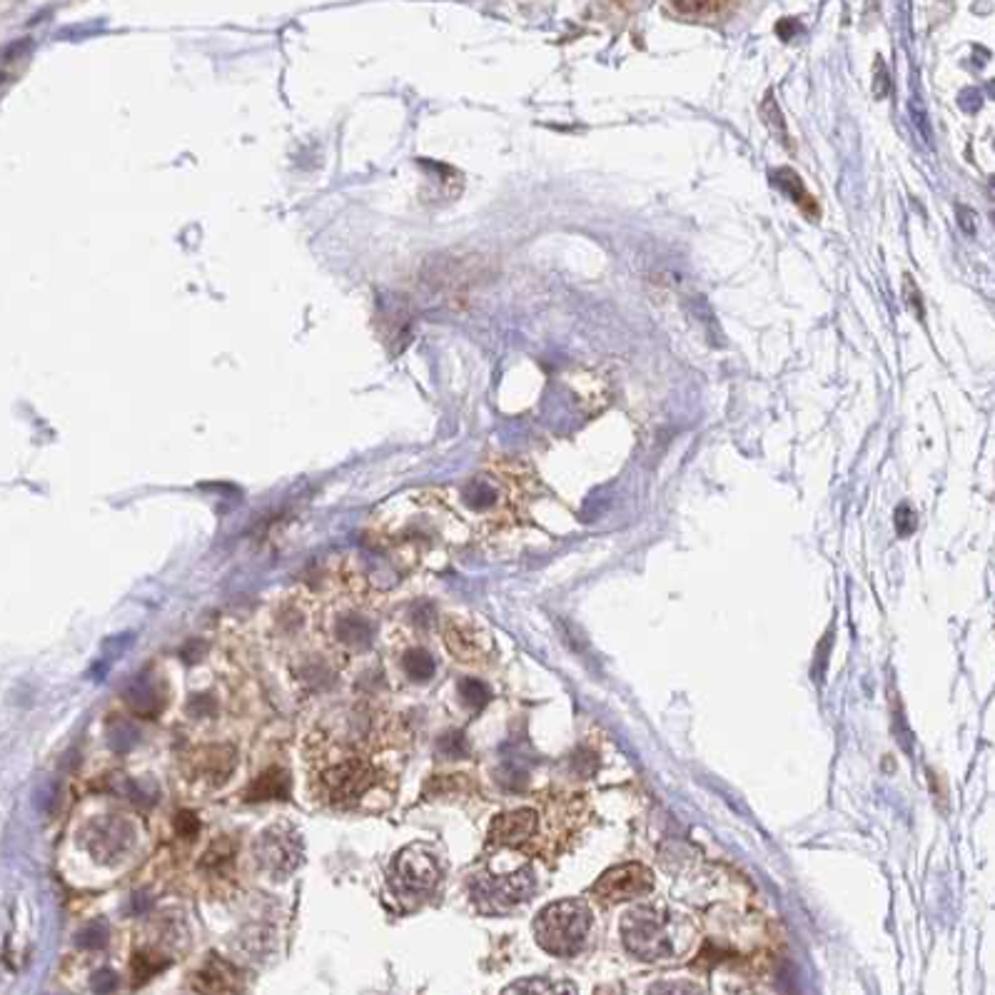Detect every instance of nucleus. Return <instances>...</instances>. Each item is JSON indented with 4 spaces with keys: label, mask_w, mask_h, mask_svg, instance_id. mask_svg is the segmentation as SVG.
I'll list each match as a JSON object with an SVG mask.
<instances>
[{
    "label": "nucleus",
    "mask_w": 995,
    "mask_h": 995,
    "mask_svg": "<svg viewBox=\"0 0 995 995\" xmlns=\"http://www.w3.org/2000/svg\"><path fill=\"white\" fill-rule=\"evenodd\" d=\"M332 759H315V793L335 809H352L385 781L387 774L367 756L335 747Z\"/></svg>",
    "instance_id": "1"
},
{
    "label": "nucleus",
    "mask_w": 995,
    "mask_h": 995,
    "mask_svg": "<svg viewBox=\"0 0 995 995\" xmlns=\"http://www.w3.org/2000/svg\"><path fill=\"white\" fill-rule=\"evenodd\" d=\"M621 938L636 958L666 960L689 948L691 931L683 915H674L659 906H639L621 919Z\"/></svg>",
    "instance_id": "2"
},
{
    "label": "nucleus",
    "mask_w": 995,
    "mask_h": 995,
    "mask_svg": "<svg viewBox=\"0 0 995 995\" xmlns=\"http://www.w3.org/2000/svg\"><path fill=\"white\" fill-rule=\"evenodd\" d=\"M592 931V908L579 898H567L544 908L536 915L534 936L536 943L551 956L569 958L582 950Z\"/></svg>",
    "instance_id": "3"
},
{
    "label": "nucleus",
    "mask_w": 995,
    "mask_h": 995,
    "mask_svg": "<svg viewBox=\"0 0 995 995\" xmlns=\"http://www.w3.org/2000/svg\"><path fill=\"white\" fill-rule=\"evenodd\" d=\"M439 861L427 846L414 844L397 853L392 863V884L407 898H420L435 890L439 884Z\"/></svg>",
    "instance_id": "4"
},
{
    "label": "nucleus",
    "mask_w": 995,
    "mask_h": 995,
    "mask_svg": "<svg viewBox=\"0 0 995 995\" xmlns=\"http://www.w3.org/2000/svg\"><path fill=\"white\" fill-rule=\"evenodd\" d=\"M253 856L257 866L275 878L290 876L302 863V841L298 830L288 824H277L257 836Z\"/></svg>",
    "instance_id": "5"
},
{
    "label": "nucleus",
    "mask_w": 995,
    "mask_h": 995,
    "mask_svg": "<svg viewBox=\"0 0 995 995\" xmlns=\"http://www.w3.org/2000/svg\"><path fill=\"white\" fill-rule=\"evenodd\" d=\"M135 826L125 816H100L83 830V846L93 859L116 863L133 848Z\"/></svg>",
    "instance_id": "6"
},
{
    "label": "nucleus",
    "mask_w": 995,
    "mask_h": 995,
    "mask_svg": "<svg viewBox=\"0 0 995 995\" xmlns=\"http://www.w3.org/2000/svg\"><path fill=\"white\" fill-rule=\"evenodd\" d=\"M652 886V871L642 866V863H624V866H617L604 873V876L594 884L592 896L602 906H614L648 894Z\"/></svg>",
    "instance_id": "7"
},
{
    "label": "nucleus",
    "mask_w": 995,
    "mask_h": 995,
    "mask_svg": "<svg viewBox=\"0 0 995 995\" xmlns=\"http://www.w3.org/2000/svg\"><path fill=\"white\" fill-rule=\"evenodd\" d=\"M472 894L477 903H489L487 908H509L514 903L526 901L534 894V873L530 869H522L509 876H484L474 878Z\"/></svg>",
    "instance_id": "8"
},
{
    "label": "nucleus",
    "mask_w": 995,
    "mask_h": 995,
    "mask_svg": "<svg viewBox=\"0 0 995 995\" xmlns=\"http://www.w3.org/2000/svg\"><path fill=\"white\" fill-rule=\"evenodd\" d=\"M539 834V813L532 809H519L501 813L492 821L489 846L499 848H530Z\"/></svg>",
    "instance_id": "9"
},
{
    "label": "nucleus",
    "mask_w": 995,
    "mask_h": 995,
    "mask_svg": "<svg viewBox=\"0 0 995 995\" xmlns=\"http://www.w3.org/2000/svg\"><path fill=\"white\" fill-rule=\"evenodd\" d=\"M445 644L449 652H452L457 659L460 662H466V664H472V662H482L484 656L489 654V639L487 634H482V631L470 624V621H462V619H449L447 624H445Z\"/></svg>",
    "instance_id": "10"
},
{
    "label": "nucleus",
    "mask_w": 995,
    "mask_h": 995,
    "mask_svg": "<svg viewBox=\"0 0 995 995\" xmlns=\"http://www.w3.org/2000/svg\"><path fill=\"white\" fill-rule=\"evenodd\" d=\"M232 768H235V749L230 747H207L195 751L190 759V776L210 786L228 781Z\"/></svg>",
    "instance_id": "11"
},
{
    "label": "nucleus",
    "mask_w": 995,
    "mask_h": 995,
    "mask_svg": "<svg viewBox=\"0 0 995 995\" xmlns=\"http://www.w3.org/2000/svg\"><path fill=\"white\" fill-rule=\"evenodd\" d=\"M190 991L195 993H232L240 991L232 966L220 958H210L207 963L190 978Z\"/></svg>",
    "instance_id": "12"
},
{
    "label": "nucleus",
    "mask_w": 995,
    "mask_h": 995,
    "mask_svg": "<svg viewBox=\"0 0 995 995\" xmlns=\"http://www.w3.org/2000/svg\"><path fill=\"white\" fill-rule=\"evenodd\" d=\"M292 791L290 774L282 766H270L267 772L259 774L245 793V801L263 803V801H288Z\"/></svg>",
    "instance_id": "13"
},
{
    "label": "nucleus",
    "mask_w": 995,
    "mask_h": 995,
    "mask_svg": "<svg viewBox=\"0 0 995 995\" xmlns=\"http://www.w3.org/2000/svg\"><path fill=\"white\" fill-rule=\"evenodd\" d=\"M235 856H238L235 841H230L228 836L218 838V841L207 848L205 856L201 859V871L205 873V878L228 881L232 873H235Z\"/></svg>",
    "instance_id": "14"
},
{
    "label": "nucleus",
    "mask_w": 995,
    "mask_h": 995,
    "mask_svg": "<svg viewBox=\"0 0 995 995\" xmlns=\"http://www.w3.org/2000/svg\"><path fill=\"white\" fill-rule=\"evenodd\" d=\"M332 636L337 644L350 648V652H362L372 642V624L362 614H342L335 621Z\"/></svg>",
    "instance_id": "15"
},
{
    "label": "nucleus",
    "mask_w": 995,
    "mask_h": 995,
    "mask_svg": "<svg viewBox=\"0 0 995 995\" xmlns=\"http://www.w3.org/2000/svg\"><path fill=\"white\" fill-rule=\"evenodd\" d=\"M172 963V958L168 954H162L160 946H141L135 950L133 960H130V975H133V985L141 988L148 981H153L155 975L166 971V968Z\"/></svg>",
    "instance_id": "16"
},
{
    "label": "nucleus",
    "mask_w": 995,
    "mask_h": 995,
    "mask_svg": "<svg viewBox=\"0 0 995 995\" xmlns=\"http://www.w3.org/2000/svg\"><path fill=\"white\" fill-rule=\"evenodd\" d=\"M128 699H130V706H133V712L143 714V716H155L160 712L162 701H166L158 691V687H155V681L148 677H141V681L133 683Z\"/></svg>",
    "instance_id": "17"
},
{
    "label": "nucleus",
    "mask_w": 995,
    "mask_h": 995,
    "mask_svg": "<svg viewBox=\"0 0 995 995\" xmlns=\"http://www.w3.org/2000/svg\"><path fill=\"white\" fill-rule=\"evenodd\" d=\"M774 172H776L778 187L786 190V195H789L791 201L799 205L803 213L809 215V218L816 220L818 218V207H816V203H813V197L806 193V187H803L801 178L796 175V172L789 170V168H781V170H774Z\"/></svg>",
    "instance_id": "18"
},
{
    "label": "nucleus",
    "mask_w": 995,
    "mask_h": 995,
    "mask_svg": "<svg viewBox=\"0 0 995 995\" xmlns=\"http://www.w3.org/2000/svg\"><path fill=\"white\" fill-rule=\"evenodd\" d=\"M402 669L412 681H429L432 677H435L437 664H435V656H432L427 648L412 646V648H407L402 656Z\"/></svg>",
    "instance_id": "19"
},
{
    "label": "nucleus",
    "mask_w": 995,
    "mask_h": 995,
    "mask_svg": "<svg viewBox=\"0 0 995 995\" xmlns=\"http://www.w3.org/2000/svg\"><path fill=\"white\" fill-rule=\"evenodd\" d=\"M457 691H460V699L470 708L487 706V701L492 699L487 683H482L480 679H462L460 687H457Z\"/></svg>",
    "instance_id": "20"
},
{
    "label": "nucleus",
    "mask_w": 995,
    "mask_h": 995,
    "mask_svg": "<svg viewBox=\"0 0 995 995\" xmlns=\"http://www.w3.org/2000/svg\"><path fill=\"white\" fill-rule=\"evenodd\" d=\"M172 828H175V836L180 841H195L203 830L201 818H197L193 811H180L175 821H172Z\"/></svg>",
    "instance_id": "21"
},
{
    "label": "nucleus",
    "mask_w": 995,
    "mask_h": 995,
    "mask_svg": "<svg viewBox=\"0 0 995 995\" xmlns=\"http://www.w3.org/2000/svg\"><path fill=\"white\" fill-rule=\"evenodd\" d=\"M726 0H671V5L683 15H706L724 8Z\"/></svg>",
    "instance_id": "22"
},
{
    "label": "nucleus",
    "mask_w": 995,
    "mask_h": 995,
    "mask_svg": "<svg viewBox=\"0 0 995 995\" xmlns=\"http://www.w3.org/2000/svg\"><path fill=\"white\" fill-rule=\"evenodd\" d=\"M437 749L445 759H464L466 754H470V747H466V739L460 731H452V733H447V737L439 739Z\"/></svg>",
    "instance_id": "23"
},
{
    "label": "nucleus",
    "mask_w": 995,
    "mask_h": 995,
    "mask_svg": "<svg viewBox=\"0 0 995 995\" xmlns=\"http://www.w3.org/2000/svg\"><path fill=\"white\" fill-rule=\"evenodd\" d=\"M108 936H110L108 925L102 923V921H98V923H90L88 929L81 933V938H77V943H81V946H85V948H102L108 943Z\"/></svg>",
    "instance_id": "24"
},
{
    "label": "nucleus",
    "mask_w": 995,
    "mask_h": 995,
    "mask_svg": "<svg viewBox=\"0 0 995 995\" xmlns=\"http://www.w3.org/2000/svg\"><path fill=\"white\" fill-rule=\"evenodd\" d=\"M509 993L512 991H539V993H554V991H574L572 985H544V983H517L512 985V988H507Z\"/></svg>",
    "instance_id": "25"
}]
</instances>
